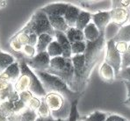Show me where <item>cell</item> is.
I'll use <instances>...</instances> for the list:
<instances>
[{
    "instance_id": "7",
    "label": "cell",
    "mask_w": 130,
    "mask_h": 121,
    "mask_svg": "<svg viewBox=\"0 0 130 121\" xmlns=\"http://www.w3.org/2000/svg\"><path fill=\"white\" fill-rule=\"evenodd\" d=\"M71 61L74 67V79L71 91L81 94L86 87L91 75L88 73L85 67V55H72Z\"/></svg>"
},
{
    "instance_id": "4",
    "label": "cell",
    "mask_w": 130,
    "mask_h": 121,
    "mask_svg": "<svg viewBox=\"0 0 130 121\" xmlns=\"http://www.w3.org/2000/svg\"><path fill=\"white\" fill-rule=\"evenodd\" d=\"M54 119H69L71 110V102L58 93H47L44 97Z\"/></svg>"
},
{
    "instance_id": "5",
    "label": "cell",
    "mask_w": 130,
    "mask_h": 121,
    "mask_svg": "<svg viewBox=\"0 0 130 121\" xmlns=\"http://www.w3.org/2000/svg\"><path fill=\"white\" fill-rule=\"evenodd\" d=\"M105 47H106V32H101L99 39L95 41H86V49L84 55L85 59V67L90 75L102 58Z\"/></svg>"
},
{
    "instance_id": "16",
    "label": "cell",
    "mask_w": 130,
    "mask_h": 121,
    "mask_svg": "<svg viewBox=\"0 0 130 121\" xmlns=\"http://www.w3.org/2000/svg\"><path fill=\"white\" fill-rule=\"evenodd\" d=\"M99 76L106 82H112L116 79L115 73L112 68L105 61L102 63L99 68Z\"/></svg>"
},
{
    "instance_id": "19",
    "label": "cell",
    "mask_w": 130,
    "mask_h": 121,
    "mask_svg": "<svg viewBox=\"0 0 130 121\" xmlns=\"http://www.w3.org/2000/svg\"><path fill=\"white\" fill-rule=\"evenodd\" d=\"M83 32H84V35H85V41H89V42L95 41L100 36V32H99V29H98L97 26L92 22L90 23L84 29Z\"/></svg>"
},
{
    "instance_id": "12",
    "label": "cell",
    "mask_w": 130,
    "mask_h": 121,
    "mask_svg": "<svg viewBox=\"0 0 130 121\" xmlns=\"http://www.w3.org/2000/svg\"><path fill=\"white\" fill-rule=\"evenodd\" d=\"M20 76V68L19 61H15L13 64L9 66L3 73L0 74V79L7 81L14 84Z\"/></svg>"
},
{
    "instance_id": "20",
    "label": "cell",
    "mask_w": 130,
    "mask_h": 121,
    "mask_svg": "<svg viewBox=\"0 0 130 121\" xmlns=\"http://www.w3.org/2000/svg\"><path fill=\"white\" fill-rule=\"evenodd\" d=\"M91 22V13L89 11L82 10L79 16L77 18V20L76 22V28H77L80 31H84L85 27Z\"/></svg>"
},
{
    "instance_id": "25",
    "label": "cell",
    "mask_w": 130,
    "mask_h": 121,
    "mask_svg": "<svg viewBox=\"0 0 130 121\" xmlns=\"http://www.w3.org/2000/svg\"><path fill=\"white\" fill-rule=\"evenodd\" d=\"M47 53L50 56V58H55V57L62 56V50L61 46L55 40H53L47 48Z\"/></svg>"
},
{
    "instance_id": "18",
    "label": "cell",
    "mask_w": 130,
    "mask_h": 121,
    "mask_svg": "<svg viewBox=\"0 0 130 121\" xmlns=\"http://www.w3.org/2000/svg\"><path fill=\"white\" fill-rule=\"evenodd\" d=\"M54 39H55L54 37H52L51 35L47 34V33H43L38 36L37 44H36V46H35L37 54L47 51V47H48L49 44L54 40Z\"/></svg>"
},
{
    "instance_id": "23",
    "label": "cell",
    "mask_w": 130,
    "mask_h": 121,
    "mask_svg": "<svg viewBox=\"0 0 130 121\" xmlns=\"http://www.w3.org/2000/svg\"><path fill=\"white\" fill-rule=\"evenodd\" d=\"M16 61L15 58L10 54L0 51V74L3 73L9 66Z\"/></svg>"
},
{
    "instance_id": "39",
    "label": "cell",
    "mask_w": 130,
    "mask_h": 121,
    "mask_svg": "<svg viewBox=\"0 0 130 121\" xmlns=\"http://www.w3.org/2000/svg\"><path fill=\"white\" fill-rule=\"evenodd\" d=\"M38 40V35L34 32H29V44L28 45H31L35 47L36 44H37Z\"/></svg>"
},
{
    "instance_id": "36",
    "label": "cell",
    "mask_w": 130,
    "mask_h": 121,
    "mask_svg": "<svg viewBox=\"0 0 130 121\" xmlns=\"http://www.w3.org/2000/svg\"><path fill=\"white\" fill-rule=\"evenodd\" d=\"M130 64V43L128 44V47H127V51L126 54L122 55V64L121 68H126L128 67Z\"/></svg>"
},
{
    "instance_id": "47",
    "label": "cell",
    "mask_w": 130,
    "mask_h": 121,
    "mask_svg": "<svg viewBox=\"0 0 130 121\" xmlns=\"http://www.w3.org/2000/svg\"><path fill=\"white\" fill-rule=\"evenodd\" d=\"M127 11H129V12H130V4H129L128 7H127Z\"/></svg>"
},
{
    "instance_id": "8",
    "label": "cell",
    "mask_w": 130,
    "mask_h": 121,
    "mask_svg": "<svg viewBox=\"0 0 130 121\" xmlns=\"http://www.w3.org/2000/svg\"><path fill=\"white\" fill-rule=\"evenodd\" d=\"M105 62H106L112 67L115 73V76H117L120 70H121L122 56L115 48V41L112 39L106 40V52Z\"/></svg>"
},
{
    "instance_id": "45",
    "label": "cell",
    "mask_w": 130,
    "mask_h": 121,
    "mask_svg": "<svg viewBox=\"0 0 130 121\" xmlns=\"http://www.w3.org/2000/svg\"><path fill=\"white\" fill-rule=\"evenodd\" d=\"M54 121H69L68 119H66V120H63V119H55Z\"/></svg>"
},
{
    "instance_id": "37",
    "label": "cell",
    "mask_w": 130,
    "mask_h": 121,
    "mask_svg": "<svg viewBox=\"0 0 130 121\" xmlns=\"http://www.w3.org/2000/svg\"><path fill=\"white\" fill-rule=\"evenodd\" d=\"M105 121H127L126 118H124L123 117L119 116L116 114H110L108 115V117L106 118V119Z\"/></svg>"
},
{
    "instance_id": "17",
    "label": "cell",
    "mask_w": 130,
    "mask_h": 121,
    "mask_svg": "<svg viewBox=\"0 0 130 121\" xmlns=\"http://www.w3.org/2000/svg\"><path fill=\"white\" fill-rule=\"evenodd\" d=\"M47 17H48V20L50 22L51 26L55 30V31L62 32H67L69 26L67 25L63 17H61V16H47Z\"/></svg>"
},
{
    "instance_id": "2",
    "label": "cell",
    "mask_w": 130,
    "mask_h": 121,
    "mask_svg": "<svg viewBox=\"0 0 130 121\" xmlns=\"http://www.w3.org/2000/svg\"><path fill=\"white\" fill-rule=\"evenodd\" d=\"M34 72L41 82L47 94L52 93V92L61 94L71 103L75 99H77L78 96H80V94L72 91L69 88V86L58 76L51 75L45 71H34Z\"/></svg>"
},
{
    "instance_id": "32",
    "label": "cell",
    "mask_w": 130,
    "mask_h": 121,
    "mask_svg": "<svg viewBox=\"0 0 130 121\" xmlns=\"http://www.w3.org/2000/svg\"><path fill=\"white\" fill-rule=\"evenodd\" d=\"M116 78L121 79L122 81L130 82V66L126 67V68H121Z\"/></svg>"
},
{
    "instance_id": "38",
    "label": "cell",
    "mask_w": 130,
    "mask_h": 121,
    "mask_svg": "<svg viewBox=\"0 0 130 121\" xmlns=\"http://www.w3.org/2000/svg\"><path fill=\"white\" fill-rule=\"evenodd\" d=\"M11 86H13V83L7 82V81L0 79V92L5 91V90H7V89H9V88L11 87Z\"/></svg>"
},
{
    "instance_id": "14",
    "label": "cell",
    "mask_w": 130,
    "mask_h": 121,
    "mask_svg": "<svg viewBox=\"0 0 130 121\" xmlns=\"http://www.w3.org/2000/svg\"><path fill=\"white\" fill-rule=\"evenodd\" d=\"M55 39L59 43V45L61 46V47H62V56L64 57V58H69V59L71 58L72 57L71 44H70V42L69 41L65 32H57V31H55Z\"/></svg>"
},
{
    "instance_id": "9",
    "label": "cell",
    "mask_w": 130,
    "mask_h": 121,
    "mask_svg": "<svg viewBox=\"0 0 130 121\" xmlns=\"http://www.w3.org/2000/svg\"><path fill=\"white\" fill-rule=\"evenodd\" d=\"M50 56L46 51L36 54L31 59H25V61L32 71H47L50 65Z\"/></svg>"
},
{
    "instance_id": "46",
    "label": "cell",
    "mask_w": 130,
    "mask_h": 121,
    "mask_svg": "<svg viewBox=\"0 0 130 121\" xmlns=\"http://www.w3.org/2000/svg\"><path fill=\"white\" fill-rule=\"evenodd\" d=\"M77 121H85V120H84L83 118H82V117H80V118H78V120H77Z\"/></svg>"
},
{
    "instance_id": "21",
    "label": "cell",
    "mask_w": 130,
    "mask_h": 121,
    "mask_svg": "<svg viewBox=\"0 0 130 121\" xmlns=\"http://www.w3.org/2000/svg\"><path fill=\"white\" fill-rule=\"evenodd\" d=\"M67 38L70 44L77 41H85V35H84L83 31L78 30L76 27H69L67 32H65Z\"/></svg>"
},
{
    "instance_id": "33",
    "label": "cell",
    "mask_w": 130,
    "mask_h": 121,
    "mask_svg": "<svg viewBox=\"0 0 130 121\" xmlns=\"http://www.w3.org/2000/svg\"><path fill=\"white\" fill-rule=\"evenodd\" d=\"M10 47L12 49L13 51L17 52V53H21L22 52V48H23V46L20 42L18 41L14 37H11V39L10 40Z\"/></svg>"
},
{
    "instance_id": "27",
    "label": "cell",
    "mask_w": 130,
    "mask_h": 121,
    "mask_svg": "<svg viewBox=\"0 0 130 121\" xmlns=\"http://www.w3.org/2000/svg\"><path fill=\"white\" fill-rule=\"evenodd\" d=\"M86 49V41H77L71 44V53L72 55H83Z\"/></svg>"
},
{
    "instance_id": "35",
    "label": "cell",
    "mask_w": 130,
    "mask_h": 121,
    "mask_svg": "<svg viewBox=\"0 0 130 121\" xmlns=\"http://www.w3.org/2000/svg\"><path fill=\"white\" fill-rule=\"evenodd\" d=\"M32 97H34V94L29 91H23L21 93L19 94V98H20V101H22L23 103L26 105V103H28V101H29Z\"/></svg>"
},
{
    "instance_id": "6",
    "label": "cell",
    "mask_w": 130,
    "mask_h": 121,
    "mask_svg": "<svg viewBox=\"0 0 130 121\" xmlns=\"http://www.w3.org/2000/svg\"><path fill=\"white\" fill-rule=\"evenodd\" d=\"M26 32H34L38 36L43 33H47L55 38V30L51 26L48 20V17L41 9H39L32 15L26 25L20 29Z\"/></svg>"
},
{
    "instance_id": "28",
    "label": "cell",
    "mask_w": 130,
    "mask_h": 121,
    "mask_svg": "<svg viewBox=\"0 0 130 121\" xmlns=\"http://www.w3.org/2000/svg\"><path fill=\"white\" fill-rule=\"evenodd\" d=\"M36 113H37L38 117H42V118H47V117L51 116L50 110H49L44 97L41 98V103L39 108H38V110L36 111Z\"/></svg>"
},
{
    "instance_id": "22",
    "label": "cell",
    "mask_w": 130,
    "mask_h": 121,
    "mask_svg": "<svg viewBox=\"0 0 130 121\" xmlns=\"http://www.w3.org/2000/svg\"><path fill=\"white\" fill-rule=\"evenodd\" d=\"M112 40L115 42L124 41L129 44L130 43V24L120 27V29L116 33V35L112 38Z\"/></svg>"
},
{
    "instance_id": "11",
    "label": "cell",
    "mask_w": 130,
    "mask_h": 121,
    "mask_svg": "<svg viewBox=\"0 0 130 121\" xmlns=\"http://www.w3.org/2000/svg\"><path fill=\"white\" fill-rule=\"evenodd\" d=\"M111 16V22L116 26L122 27L127 22L130 16V12L125 8H113L109 11Z\"/></svg>"
},
{
    "instance_id": "24",
    "label": "cell",
    "mask_w": 130,
    "mask_h": 121,
    "mask_svg": "<svg viewBox=\"0 0 130 121\" xmlns=\"http://www.w3.org/2000/svg\"><path fill=\"white\" fill-rule=\"evenodd\" d=\"M17 121H35L38 118V115L35 111H32L31 109L26 108L20 114L16 115Z\"/></svg>"
},
{
    "instance_id": "42",
    "label": "cell",
    "mask_w": 130,
    "mask_h": 121,
    "mask_svg": "<svg viewBox=\"0 0 130 121\" xmlns=\"http://www.w3.org/2000/svg\"><path fill=\"white\" fill-rule=\"evenodd\" d=\"M55 119L52 118V117H47V118H42V117H38L36 118L35 121H54Z\"/></svg>"
},
{
    "instance_id": "40",
    "label": "cell",
    "mask_w": 130,
    "mask_h": 121,
    "mask_svg": "<svg viewBox=\"0 0 130 121\" xmlns=\"http://www.w3.org/2000/svg\"><path fill=\"white\" fill-rule=\"evenodd\" d=\"M124 84H125V87L127 89V98L130 97V82L127 81H123Z\"/></svg>"
},
{
    "instance_id": "29",
    "label": "cell",
    "mask_w": 130,
    "mask_h": 121,
    "mask_svg": "<svg viewBox=\"0 0 130 121\" xmlns=\"http://www.w3.org/2000/svg\"><path fill=\"white\" fill-rule=\"evenodd\" d=\"M13 37L18 40L23 47L29 44V33L25 32V31L20 30L14 36H13Z\"/></svg>"
},
{
    "instance_id": "3",
    "label": "cell",
    "mask_w": 130,
    "mask_h": 121,
    "mask_svg": "<svg viewBox=\"0 0 130 121\" xmlns=\"http://www.w3.org/2000/svg\"><path fill=\"white\" fill-rule=\"evenodd\" d=\"M45 72L58 76L71 90L74 79V67L71 58H64L62 56L51 58L49 68Z\"/></svg>"
},
{
    "instance_id": "15",
    "label": "cell",
    "mask_w": 130,
    "mask_h": 121,
    "mask_svg": "<svg viewBox=\"0 0 130 121\" xmlns=\"http://www.w3.org/2000/svg\"><path fill=\"white\" fill-rule=\"evenodd\" d=\"M81 11L82 10L79 7L70 4V5H69L68 9H67L66 12H65L63 16L69 27H75L76 26V22L77 20V18L79 16L80 12H81Z\"/></svg>"
},
{
    "instance_id": "48",
    "label": "cell",
    "mask_w": 130,
    "mask_h": 121,
    "mask_svg": "<svg viewBox=\"0 0 130 121\" xmlns=\"http://www.w3.org/2000/svg\"><path fill=\"white\" fill-rule=\"evenodd\" d=\"M129 66H130V64H129Z\"/></svg>"
},
{
    "instance_id": "13",
    "label": "cell",
    "mask_w": 130,
    "mask_h": 121,
    "mask_svg": "<svg viewBox=\"0 0 130 121\" xmlns=\"http://www.w3.org/2000/svg\"><path fill=\"white\" fill-rule=\"evenodd\" d=\"M70 4L67 3H55L45 5L41 8L47 16H61L63 17Z\"/></svg>"
},
{
    "instance_id": "10",
    "label": "cell",
    "mask_w": 130,
    "mask_h": 121,
    "mask_svg": "<svg viewBox=\"0 0 130 121\" xmlns=\"http://www.w3.org/2000/svg\"><path fill=\"white\" fill-rule=\"evenodd\" d=\"M92 23L97 26L99 32H106V28L111 23V16L109 11H98L91 13Z\"/></svg>"
},
{
    "instance_id": "44",
    "label": "cell",
    "mask_w": 130,
    "mask_h": 121,
    "mask_svg": "<svg viewBox=\"0 0 130 121\" xmlns=\"http://www.w3.org/2000/svg\"><path fill=\"white\" fill-rule=\"evenodd\" d=\"M5 5H6V2L5 1H0V8L3 6H5Z\"/></svg>"
},
{
    "instance_id": "1",
    "label": "cell",
    "mask_w": 130,
    "mask_h": 121,
    "mask_svg": "<svg viewBox=\"0 0 130 121\" xmlns=\"http://www.w3.org/2000/svg\"><path fill=\"white\" fill-rule=\"evenodd\" d=\"M19 63L20 68V76L13 84L14 91L19 94L23 91H29L34 94V96L39 98L45 97L47 92L44 90L42 83L35 73L27 66L25 59H21Z\"/></svg>"
},
{
    "instance_id": "31",
    "label": "cell",
    "mask_w": 130,
    "mask_h": 121,
    "mask_svg": "<svg viewBox=\"0 0 130 121\" xmlns=\"http://www.w3.org/2000/svg\"><path fill=\"white\" fill-rule=\"evenodd\" d=\"M41 103V98H39V97L34 96V97L28 101V103H26V108L31 109V110L36 111L38 110V108L40 107Z\"/></svg>"
},
{
    "instance_id": "43",
    "label": "cell",
    "mask_w": 130,
    "mask_h": 121,
    "mask_svg": "<svg viewBox=\"0 0 130 121\" xmlns=\"http://www.w3.org/2000/svg\"><path fill=\"white\" fill-rule=\"evenodd\" d=\"M123 105L130 108V97H128V98H126V100L123 102Z\"/></svg>"
},
{
    "instance_id": "41",
    "label": "cell",
    "mask_w": 130,
    "mask_h": 121,
    "mask_svg": "<svg viewBox=\"0 0 130 121\" xmlns=\"http://www.w3.org/2000/svg\"><path fill=\"white\" fill-rule=\"evenodd\" d=\"M0 121H9V117L4 113V111L0 108Z\"/></svg>"
},
{
    "instance_id": "30",
    "label": "cell",
    "mask_w": 130,
    "mask_h": 121,
    "mask_svg": "<svg viewBox=\"0 0 130 121\" xmlns=\"http://www.w3.org/2000/svg\"><path fill=\"white\" fill-rule=\"evenodd\" d=\"M21 53L23 55H25V56L26 57V59H31L32 57L35 56L37 52H36L35 47L31 46V45H26L23 47Z\"/></svg>"
},
{
    "instance_id": "26",
    "label": "cell",
    "mask_w": 130,
    "mask_h": 121,
    "mask_svg": "<svg viewBox=\"0 0 130 121\" xmlns=\"http://www.w3.org/2000/svg\"><path fill=\"white\" fill-rule=\"evenodd\" d=\"M107 117L108 114L106 112H102V111H97L85 117H82V118L85 121H105Z\"/></svg>"
},
{
    "instance_id": "34",
    "label": "cell",
    "mask_w": 130,
    "mask_h": 121,
    "mask_svg": "<svg viewBox=\"0 0 130 121\" xmlns=\"http://www.w3.org/2000/svg\"><path fill=\"white\" fill-rule=\"evenodd\" d=\"M127 47H128V43H127V42H124V41L115 42V48L121 55V56L124 54H126V52L127 51Z\"/></svg>"
}]
</instances>
